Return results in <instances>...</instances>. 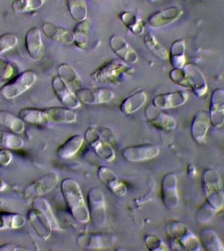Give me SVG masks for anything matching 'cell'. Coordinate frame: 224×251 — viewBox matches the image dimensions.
Here are the masks:
<instances>
[{
	"instance_id": "6da1fadb",
	"label": "cell",
	"mask_w": 224,
	"mask_h": 251,
	"mask_svg": "<svg viewBox=\"0 0 224 251\" xmlns=\"http://www.w3.org/2000/svg\"><path fill=\"white\" fill-rule=\"evenodd\" d=\"M61 192L74 219L82 223L89 221V212L78 182L72 178H64L61 182Z\"/></svg>"
},
{
	"instance_id": "7a4b0ae2",
	"label": "cell",
	"mask_w": 224,
	"mask_h": 251,
	"mask_svg": "<svg viewBox=\"0 0 224 251\" xmlns=\"http://www.w3.org/2000/svg\"><path fill=\"white\" fill-rule=\"evenodd\" d=\"M133 73V69L129 65L113 59L104 63L96 69L90 76L95 81L108 84H119L124 77Z\"/></svg>"
},
{
	"instance_id": "3957f363",
	"label": "cell",
	"mask_w": 224,
	"mask_h": 251,
	"mask_svg": "<svg viewBox=\"0 0 224 251\" xmlns=\"http://www.w3.org/2000/svg\"><path fill=\"white\" fill-rule=\"evenodd\" d=\"M36 79L37 76L34 72L26 71L2 86L0 92L6 99H14L29 89Z\"/></svg>"
},
{
	"instance_id": "277c9868",
	"label": "cell",
	"mask_w": 224,
	"mask_h": 251,
	"mask_svg": "<svg viewBox=\"0 0 224 251\" xmlns=\"http://www.w3.org/2000/svg\"><path fill=\"white\" fill-rule=\"evenodd\" d=\"M169 231L172 235L171 240L178 244L180 250L196 251L199 249V241L184 224L179 221L171 222Z\"/></svg>"
},
{
	"instance_id": "5b68a950",
	"label": "cell",
	"mask_w": 224,
	"mask_h": 251,
	"mask_svg": "<svg viewBox=\"0 0 224 251\" xmlns=\"http://www.w3.org/2000/svg\"><path fill=\"white\" fill-rule=\"evenodd\" d=\"M88 210L92 223L96 226H102L106 221L105 199L102 190L91 188L87 194Z\"/></svg>"
},
{
	"instance_id": "8992f818",
	"label": "cell",
	"mask_w": 224,
	"mask_h": 251,
	"mask_svg": "<svg viewBox=\"0 0 224 251\" xmlns=\"http://www.w3.org/2000/svg\"><path fill=\"white\" fill-rule=\"evenodd\" d=\"M85 139L99 158L111 162L115 158V152L109 143L104 141L101 133L94 127H89L85 131Z\"/></svg>"
},
{
	"instance_id": "52a82bcc",
	"label": "cell",
	"mask_w": 224,
	"mask_h": 251,
	"mask_svg": "<svg viewBox=\"0 0 224 251\" xmlns=\"http://www.w3.org/2000/svg\"><path fill=\"white\" fill-rule=\"evenodd\" d=\"M59 181L58 175L50 173L41 176L28 186L25 192V198L32 202L35 198L41 197L55 188Z\"/></svg>"
},
{
	"instance_id": "ba28073f",
	"label": "cell",
	"mask_w": 224,
	"mask_h": 251,
	"mask_svg": "<svg viewBox=\"0 0 224 251\" xmlns=\"http://www.w3.org/2000/svg\"><path fill=\"white\" fill-rule=\"evenodd\" d=\"M144 113L147 121L159 130L170 131L176 127V122L174 118L153 103L146 105Z\"/></svg>"
},
{
	"instance_id": "9c48e42d",
	"label": "cell",
	"mask_w": 224,
	"mask_h": 251,
	"mask_svg": "<svg viewBox=\"0 0 224 251\" xmlns=\"http://www.w3.org/2000/svg\"><path fill=\"white\" fill-rule=\"evenodd\" d=\"M81 103L86 105L106 103L113 100L114 93L106 88H80L76 92Z\"/></svg>"
},
{
	"instance_id": "30bf717a",
	"label": "cell",
	"mask_w": 224,
	"mask_h": 251,
	"mask_svg": "<svg viewBox=\"0 0 224 251\" xmlns=\"http://www.w3.org/2000/svg\"><path fill=\"white\" fill-rule=\"evenodd\" d=\"M115 241V235L110 232L81 233L77 237V243L84 248L102 249L111 246Z\"/></svg>"
},
{
	"instance_id": "8fae6325",
	"label": "cell",
	"mask_w": 224,
	"mask_h": 251,
	"mask_svg": "<svg viewBox=\"0 0 224 251\" xmlns=\"http://www.w3.org/2000/svg\"><path fill=\"white\" fill-rule=\"evenodd\" d=\"M182 69L186 87L192 88L193 92L198 97L204 95L207 92L208 85L203 74L192 64H185Z\"/></svg>"
},
{
	"instance_id": "7c38bea8",
	"label": "cell",
	"mask_w": 224,
	"mask_h": 251,
	"mask_svg": "<svg viewBox=\"0 0 224 251\" xmlns=\"http://www.w3.org/2000/svg\"><path fill=\"white\" fill-rule=\"evenodd\" d=\"M159 153L158 147L147 143L127 147L122 150V155L124 158L131 162H139L149 160L155 158Z\"/></svg>"
},
{
	"instance_id": "4fadbf2b",
	"label": "cell",
	"mask_w": 224,
	"mask_h": 251,
	"mask_svg": "<svg viewBox=\"0 0 224 251\" xmlns=\"http://www.w3.org/2000/svg\"><path fill=\"white\" fill-rule=\"evenodd\" d=\"M161 195L163 204L168 209H174L178 205L179 196L176 175L169 173L163 176L161 181Z\"/></svg>"
},
{
	"instance_id": "5bb4252c",
	"label": "cell",
	"mask_w": 224,
	"mask_h": 251,
	"mask_svg": "<svg viewBox=\"0 0 224 251\" xmlns=\"http://www.w3.org/2000/svg\"><path fill=\"white\" fill-rule=\"evenodd\" d=\"M52 86L57 98L65 107L73 110L80 107L81 102L76 93L66 85L60 76L53 77Z\"/></svg>"
},
{
	"instance_id": "9a60e30c",
	"label": "cell",
	"mask_w": 224,
	"mask_h": 251,
	"mask_svg": "<svg viewBox=\"0 0 224 251\" xmlns=\"http://www.w3.org/2000/svg\"><path fill=\"white\" fill-rule=\"evenodd\" d=\"M182 14V10L175 6L157 12L149 17V26L154 29L166 27L180 19Z\"/></svg>"
},
{
	"instance_id": "2e32d148",
	"label": "cell",
	"mask_w": 224,
	"mask_h": 251,
	"mask_svg": "<svg viewBox=\"0 0 224 251\" xmlns=\"http://www.w3.org/2000/svg\"><path fill=\"white\" fill-rule=\"evenodd\" d=\"M209 117L214 127H220L224 124V90L216 89L210 98Z\"/></svg>"
},
{
	"instance_id": "e0dca14e",
	"label": "cell",
	"mask_w": 224,
	"mask_h": 251,
	"mask_svg": "<svg viewBox=\"0 0 224 251\" xmlns=\"http://www.w3.org/2000/svg\"><path fill=\"white\" fill-rule=\"evenodd\" d=\"M97 175L100 181L103 182L112 192L117 196H123L127 193V186L119 179L117 175L111 169L100 166L98 169Z\"/></svg>"
},
{
	"instance_id": "ac0fdd59",
	"label": "cell",
	"mask_w": 224,
	"mask_h": 251,
	"mask_svg": "<svg viewBox=\"0 0 224 251\" xmlns=\"http://www.w3.org/2000/svg\"><path fill=\"white\" fill-rule=\"evenodd\" d=\"M110 45L113 52L126 64H135L139 60L137 52L119 35L112 36Z\"/></svg>"
},
{
	"instance_id": "d6986e66",
	"label": "cell",
	"mask_w": 224,
	"mask_h": 251,
	"mask_svg": "<svg viewBox=\"0 0 224 251\" xmlns=\"http://www.w3.org/2000/svg\"><path fill=\"white\" fill-rule=\"evenodd\" d=\"M188 100V94L184 90L159 94L153 98L152 103L161 109H171L184 105Z\"/></svg>"
},
{
	"instance_id": "ffe728a7",
	"label": "cell",
	"mask_w": 224,
	"mask_h": 251,
	"mask_svg": "<svg viewBox=\"0 0 224 251\" xmlns=\"http://www.w3.org/2000/svg\"><path fill=\"white\" fill-rule=\"evenodd\" d=\"M25 44L28 52L33 60H39L44 56V45L43 44L40 29L37 27H33L28 31Z\"/></svg>"
},
{
	"instance_id": "44dd1931",
	"label": "cell",
	"mask_w": 224,
	"mask_h": 251,
	"mask_svg": "<svg viewBox=\"0 0 224 251\" xmlns=\"http://www.w3.org/2000/svg\"><path fill=\"white\" fill-rule=\"evenodd\" d=\"M43 33L50 40L62 44H71L74 42V34L72 31L51 22L43 25Z\"/></svg>"
},
{
	"instance_id": "7402d4cb",
	"label": "cell",
	"mask_w": 224,
	"mask_h": 251,
	"mask_svg": "<svg viewBox=\"0 0 224 251\" xmlns=\"http://www.w3.org/2000/svg\"><path fill=\"white\" fill-rule=\"evenodd\" d=\"M210 124L211 123L208 112H198L195 115L191 126V135L193 139L196 143H202L205 139Z\"/></svg>"
},
{
	"instance_id": "603a6c76",
	"label": "cell",
	"mask_w": 224,
	"mask_h": 251,
	"mask_svg": "<svg viewBox=\"0 0 224 251\" xmlns=\"http://www.w3.org/2000/svg\"><path fill=\"white\" fill-rule=\"evenodd\" d=\"M47 122L72 123L76 121L77 114L73 109L64 107H52L43 109Z\"/></svg>"
},
{
	"instance_id": "cb8c5ba5",
	"label": "cell",
	"mask_w": 224,
	"mask_h": 251,
	"mask_svg": "<svg viewBox=\"0 0 224 251\" xmlns=\"http://www.w3.org/2000/svg\"><path fill=\"white\" fill-rule=\"evenodd\" d=\"M147 100V95L143 90H138L130 94L120 105V110L125 114H132L138 111Z\"/></svg>"
},
{
	"instance_id": "d4e9b609",
	"label": "cell",
	"mask_w": 224,
	"mask_h": 251,
	"mask_svg": "<svg viewBox=\"0 0 224 251\" xmlns=\"http://www.w3.org/2000/svg\"><path fill=\"white\" fill-rule=\"evenodd\" d=\"M199 240L206 251H224L223 243L221 242L218 235L213 229L204 227L200 229Z\"/></svg>"
},
{
	"instance_id": "484cf974",
	"label": "cell",
	"mask_w": 224,
	"mask_h": 251,
	"mask_svg": "<svg viewBox=\"0 0 224 251\" xmlns=\"http://www.w3.org/2000/svg\"><path fill=\"white\" fill-rule=\"evenodd\" d=\"M58 74L66 85L74 92L82 88V81L74 69L68 64H62L59 66Z\"/></svg>"
},
{
	"instance_id": "4316f807",
	"label": "cell",
	"mask_w": 224,
	"mask_h": 251,
	"mask_svg": "<svg viewBox=\"0 0 224 251\" xmlns=\"http://www.w3.org/2000/svg\"><path fill=\"white\" fill-rule=\"evenodd\" d=\"M28 217L37 234L43 239H48L50 237L52 229L44 216L37 210L33 209L29 211Z\"/></svg>"
},
{
	"instance_id": "83f0119b",
	"label": "cell",
	"mask_w": 224,
	"mask_h": 251,
	"mask_svg": "<svg viewBox=\"0 0 224 251\" xmlns=\"http://www.w3.org/2000/svg\"><path fill=\"white\" fill-rule=\"evenodd\" d=\"M84 141V137L82 135H73L59 146L56 151L57 155L63 159L71 158L80 150Z\"/></svg>"
},
{
	"instance_id": "f1b7e54d",
	"label": "cell",
	"mask_w": 224,
	"mask_h": 251,
	"mask_svg": "<svg viewBox=\"0 0 224 251\" xmlns=\"http://www.w3.org/2000/svg\"><path fill=\"white\" fill-rule=\"evenodd\" d=\"M33 204V209L37 210L47 220L49 225L52 229V230H60V226L58 225V221L55 217L54 214L48 201L46 200L43 199L41 197L35 198L31 202Z\"/></svg>"
},
{
	"instance_id": "f546056e",
	"label": "cell",
	"mask_w": 224,
	"mask_h": 251,
	"mask_svg": "<svg viewBox=\"0 0 224 251\" xmlns=\"http://www.w3.org/2000/svg\"><path fill=\"white\" fill-rule=\"evenodd\" d=\"M185 50H186V45L183 39H179L172 43L168 58L173 68L182 69L185 66L186 64Z\"/></svg>"
},
{
	"instance_id": "4dcf8cb0",
	"label": "cell",
	"mask_w": 224,
	"mask_h": 251,
	"mask_svg": "<svg viewBox=\"0 0 224 251\" xmlns=\"http://www.w3.org/2000/svg\"><path fill=\"white\" fill-rule=\"evenodd\" d=\"M0 125L7 127L16 134H21L25 129L23 120L4 110H0Z\"/></svg>"
},
{
	"instance_id": "1f68e13d",
	"label": "cell",
	"mask_w": 224,
	"mask_h": 251,
	"mask_svg": "<svg viewBox=\"0 0 224 251\" xmlns=\"http://www.w3.org/2000/svg\"><path fill=\"white\" fill-rule=\"evenodd\" d=\"M143 43L149 52L160 60H166L168 58L169 53L162 44L157 40L152 33L148 32L143 37Z\"/></svg>"
},
{
	"instance_id": "d6a6232c",
	"label": "cell",
	"mask_w": 224,
	"mask_h": 251,
	"mask_svg": "<svg viewBox=\"0 0 224 251\" xmlns=\"http://www.w3.org/2000/svg\"><path fill=\"white\" fill-rule=\"evenodd\" d=\"M91 23L87 19L77 24L73 33L74 34V44L78 49L83 50L86 48Z\"/></svg>"
},
{
	"instance_id": "836d02e7",
	"label": "cell",
	"mask_w": 224,
	"mask_h": 251,
	"mask_svg": "<svg viewBox=\"0 0 224 251\" xmlns=\"http://www.w3.org/2000/svg\"><path fill=\"white\" fill-rule=\"evenodd\" d=\"M119 17L122 23L133 34L140 35L144 31V23L131 12H121L119 13Z\"/></svg>"
},
{
	"instance_id": "e575fe53",
	"label": "cell",
	"mask_w": 224,
	"mask_h": 251,
	"mask_svg": "<svg viewBox=\"0 0 224 251\" xmlns=\"http://www.w3.org/2000/svg\"><path fill=\"white\" fill-rule=\"evenodd\" d=\"M25 223V217L21 214L9 212L0 213V230L21 228Z\"/></svg>"
},
{
	"instance_id": "d590c367",
	"label": "cell",
	"mask_w": 224,
	"mask_h": 251,
	"mask_svg": "<svg viewBox=\"0 0 224 251\" xmlns=\"http://www.w3.org/2000/svg\"><path fill=\"white\" fill-rule=\"evenodd\" d=\"M202 188L206 196L212 192L221 190V181L217 173L212 169H208L202 174Z\"/></svg>"
},
{
	"instance_id": "8d00e7d4",
	"label": "cell",
	"mask_w": 224,
	"mask_h": 251,
	"mask_svg": "<svg viewBox=\"0 0 224 251\" xmlns=\"http://www.w3.org/2000/svg\"><path fill=\"white\" fill-rule=\"evenodd\" d=\"M19 116L23 121L35 125H43L47 122L43 110L35 108H25L19 112Z\"/></svg>"
},
{
	"instance_id": "74e56055",
	"label": "cell",
	"mask_w": 224,
	"mask_h": 251,
	"mask_svg": "<svg viewBox=\"0 0 224 251\" xmlns=\"http://www.w3.org/2000/svg\"><path fill=\"white\" fill-rule=\"evenodd\" d=\"M24 145L23 139L12 131L0 130V147L7 149H21Z\"/></svg>"
},
{
	"instance_id": "f35d334b",
	"label": "cell",
	"mask_w": 224,
	"mask_h": 251,
	"mask_svg": "<svg viewBox=\"0 0 224 251\" xmlns=\"http://www.w3.org/2000/svg\"><path fill=\"white\" fill-rule=\"evenodd\" d=\"M45 1L46 0H15L12 3V9L15 13L36 11L44 5Z\"/></svg>"
},
{
	"instance_id": "ab89813d",
	"label": "cell",
	"mask_w": 224,
	"mask_h": 251,
	"mask_svg": "<svg viewBox=\"0 0 224 251\" xmlns=\"http://www.w3.org/2000/svg\"><path fill=\"white\" fill-rule=\"evenodd\" d=\"M71 17L75 21L82 22L86 19L87 7L84 0H68Z\"/></svg>"
},
{
	"instance_id": "60d3db41",
	"label": "cell",
	"mask_w": 224,
	"mask_h": 251,
	"mask_svg": "<svg viewBox=\"0 0 224 251\" xmlns=\"http://www.w3.org/2000/svg\"><path fill=\"white\" fill-rule=\"evenodd\" d=\"M18 41V37L13 33H6L0 36V55L13 49Z\"/></svg>"
},
{
	"instance_id": "b9f144b4",
	"label": "cell",
	"mask_w": 224,
	"mask_h": 251,
	"mask_svg": "<svg viewBox=\"0 0 224 251\" xmlns=\"http://www.w3.org/2000/svg\"><path fill=\"white\" fill-rule=\"evenodd\" d=\"M145 245L149 251L167 250L166 245L155 235H149L145 237Z\"/></svg>"
},
{
	"instance_id": "7bdbcfd3",
	"label": "cell",
	"mask_w": 224,
	"mask_h": 251,
	"mask_svg": "<svg viewBox=\"0 0 224 251\" xmlns=\"http://www.w3.org/2000/svg\"><path fill=\"white\" fill-rule=\"evenodd\" d=\"M170 79L178 85L186 87V81H185L184 73L182 69H173L169 74Z\"/></svg>"
},
{
	"instance_id": "ee69618b",
	"label": "cell",
	"mask_w": 224,
	"mask_h": 251,
	"mask_svg": "<svg viewBox=\"0 0 224 251\" xmlns=\"http://www.w3.org/2000/svg\"><path fill=\"white\" fill-rule=\"evenodd\" d=\"M13 72V68L11 65L0 58V78L2 79H7L11 77Z\"/></svg>"
},
{
	"instance_id": "f6af8a7d",
	"label": "cell",
	"mask_w": 224,
	"mask_h": 251,
	"mask_svg": "<svg viewBox=\"0 0 224 251\" xmlns=\"http://www.w3.org/2000/svg\"><path fill=\"white\" fill-rule=\"evenodd\" d=\"M13 154L7 149H0V166L5 167L11 163Z\"/></svg>"
},
{
	"instance_id": "bcb514c9",
	"label": "cell",
	"mask_w": 224,
	"mask_h": 251,
	"mask_svg": "<svg viewBox=\"0 0 224 251\" xmlns=\"http://www.w3.org/2000/svg\"><path fill=\"white\" fill-rule=\"evenodd\" d=\"M26 250L25 249L18 247L17 245L12 244V243H6L5 245H1L0 251H20Z\"/></svg>"
},
{
	"instance_id": "7dc6e473",
	"label": "cell",
	"mask_w": 224,
	"mask_h": 251,
	"mask_svg": "<svg viewBox=\"0 0 224 251\" xmlns=\"http://www.w3.org/2000/svg\"><path fill=\"white\" fill-rule=\"evenodd\" d=\"M188 174L191 176H195L196 174V168L192 164L189 165L188 167Z\"/></svg>"
},
{
	"instance_id": "c3c4849f",
	"label": "cell",
	"mask_w": 224,
	"mask_h": 251,
	"mask_svg": "<svg viewBox=\"0 0 224 251\" xmlns=\"http://www.w3.org/2000/svg\"><path fill=\"white\" fill-rule=\"evenodd\" d=\"M6 188V184L5 182L3 181V179H1L0 178V192L2 191L4 189H5Z\"/></svg>"
},
{
	"instance_id": "681fc988",
	"label": "cell",
	"mask_w": 224,
	"mask_h": 251,
	"mask_svg": "<svg viewBox=\"0 0 224 251\" xmlns=\"http://www.w3.org/2000/svg\"><path fill=\"white\" fill-rule=\"evenodd\" d=\"M3 198H2L1 197H0V207H1V206L2 205H3Z\"/></svg>"
},
{
	"instance_id": "f907efd6",
	"label": "cell",
	"mask_w": 224,
	"mask_h": 251,
	"mask_svg": "<svg viewBox=\"0 0 224 251\" xmlns=\"http://www.w3.org/2000/svg\"><path fill=\"white\" fill-rule=\"evenodd\" d=\"M147 1H150V2H153V1H155V0H147Z\"/></svg>"
}]
</instances>
